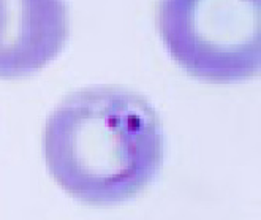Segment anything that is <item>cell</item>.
<instances>
[{
	"label": "cell",
	"instance_id": "1",
	"mask_svg": "<svg viewBox=\"0 0 261 220\" xmlns=\"http://www.w3.org/2000/svg\"><path fill=\"white\" fill-rule=\"evenodd\" d=\"M44 159L64 190L106 206L140 195L157 178L165 138L153 106L122 86H89L60 102L46 120Z\"/></svg>",
	"mask_w": 261,
	"mask_h": 220
},
{
	"label": "cell",
	"instance_id": "2",
	"mask_svg": "<svg viewBox=\"0 0 261 220\" xmlns=\"http://www.w3.org/2000/svg\"><path fill=\"white\" fill-rule=\"evenodd\" d=\"M157 27L182 70L209 83L253 78L261 62V0H159Z\"/></svg>",
	"mask_w": 261,
	"mask_h": 220
},
{
	"label": "cell",
	"instance_id": "3",
	"mask_svg": "<svg viewBox=\"0 0 261 220\" xmlns=\"http://www.w3.org/2000/svg\"><path fill=\"white\" fill-rule=\"evenodd\" d=\"M70 37L67 0H0V78L43 70Z\"/></svg>",
	"mask_w": 261,
	"mask_h": 220
}]
</instances>
